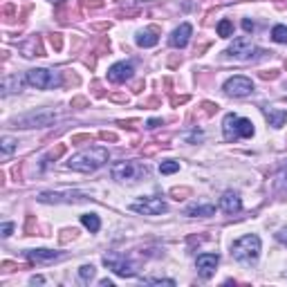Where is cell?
I'll list each match as a JSON object with an SVG mask.
<instances>
[{
    "label": "cell",
    "instance_id": "1",
    "mask_svg": "<svg viewBox=\"0 0 287 287\" xmlns=\"http://www.w3.org/2000/svg\"><path fill=\"white\" fill-rule=\"evenodd\" d=\"M108 160H110L108 148H103V146H90V148L79 150L76 155H72L65 166L70 170H76V173H94L101 166H106Z\"/></svg>",
    "mask_w": 287,
    "mask_h": 287
},
{
    "label": "cell",
    "instance_id": "2",
    "mask_svg": "<svg viewBox=\"0 0 287 287\" xmlns=\"http://www.w3.org/2000/svg\"><path fill=\"white\" fill-rule=\"evenodd\" d=\"M231 256H234L238 262H242V265L254 267L260 258V238L254 234L242 236L240 240H236L234 245H231Z\"/></svg>",
    "mask_w": 287,
    "mask_h": 287
},
{
    "label": "cell",
    "instance_id": "3",
    "mask_svg": "<svg viewBox=\"0 0 287 287\" xmlns=\"http://www.w3.org/2000/svg\"><path fill=\"white\" fill-rule=\"evenodd\" d=\"M110 175L117 182H139L142 178H148L150 168L148 164L137 162V160H128V162H117L110 168Z\"/></svg>",
    "mask_w": 287,
    "mask_h": 287
},
{
    "label": "cell",
    "instance_id": "4",
    "mask_svg": "<svg viewBox=\"0 0 287 287\" xmlns=\"http://www.w3.org/2000/svg\"><path fill=\"white\" fill-rule=\"evenodd\" d=\"M222 135L224 142H238V139H249L254 137V124L245 117H238V114H227L222 121Z\"/></svg>",
    "mask_w": 287,
    "mask_h": 287
},
{
    "label": "cell",
    "instance_id": "5",
    "mask_svg": "<svg viewBox=\"0 0 287 287\" xmlns=\"http://www.w3.org/2000/svg\"><path fill=\"white\" fill-rule=\"evenodd\" d=\"M25 81L32 85L36 90H50V88H56L63 81H61V74L59 72H52V70H45V68H34L27 72Z\"/></svg>",
    "mask_w": 287,
    "mask_h": 287
},
{
    "label": "cell",
    "instance_id": "6",
    "mask_svg": "<svg viewBox=\"0 0 287 287\" xmlns=\"http://www.w3.org/2000/svg\"><path fill=\"white\" fill-rule=\"evenodd\" d=\"M103 265H106L112 274L121 276V278H132L137 274V267L132 265L124 254H117V252H110V254L103 256Z\"/></svg>",
    "mask_w": 287,
    "mask_h": 287
},
{
    "label": "cell",
    "instance_id": "7",
    "mask_svg": "<svg viewBox=\"0 0 287 287\" xmlns=\"http://www.w3.org/2000/svg\"><path fill=\"white\" fill-rule=\"evenodd\" d=\"M56 119V112L52 110H39V112H27L23 117H16L14 119V126L16 128H41V126H50L52 121Z\"/></svg>",
    "mask_w": 287,
    "mask_h": 287
},
{
    "label": "cell",
    "instance_id": "8",
    "mask_svg": "<svg viewBox=\"0 0 287 287\" xmlns=\"http://www.w3.org/2000/svg\"><path fill=\"white\" fill-rule=\"evenodd\" d=\"M130 211L142 213V216H160V213L166 211V202L157 195H150V198H139L130 204Z\"/></svg>",
    "mask_w": 287,
    "mask_h": 287
},
{
    "label": "cell",
    "instance_id": "9",
    "mask_svg": "<svg viewBox=\"0 0 287 287\" xmlns=\"http://www.w3.org/2000/svg\"><path fill=\"white\" fill-rule=\"evenodd\" d=\"M224 92L229 97H236V99H242V97H249L254 92V81L247 76H231L227 83H224Z\"/></svg>",
    "mask_w": 287,
    "mask_h": 287
},
{
    "label": "cell",
    "instance_id": "10",
    "mask_svg": "<svg viewBox=\"0 0 287 287\" xmlns=\"http://www.w3.org/2000/svg\"><path fill=\"white\" fill-rule=\"evenodd\" d=\"M227 54L238 61H247L256 54V45L252 43V39H247V36H238V39H234V43L229 45Z\"/></svg>",
    "mask_w": 287,
    "mask_h": 287
},
{
    "label": "cell",
    "instance_id": "11",
    "mask_svg": "<svg viewBox=\"0 0 287 287\" xmlns=\"http://www.w3.org/2000/svg\"><path fill=\"white\" fill-rule=\"evenodd\" d=\"M218 262H220L218 254H200L198 260H195V267H198V274L202 278H211L213 274H216Z\"/></svg>",
    "mask_w": 287,
    "mask_h": 287
},
{
    "label": "cell",
    "instance_id": "12",
    "mask_svg": "<svg viewBox=\"0 0 287 287\" xmlns=\"http://www.w3.org/2000/svg\"><path fill=\"white\" fill-rule=\"evenodd\" d=\"M18 50H21V54L25 59H34V56H45V50H43V41L39 34L34 36H27L25 41L18 45Z\"/></svg>",
    "mask_w": 287,
    "mask_h": 287
},
{
    "label": "cell",
    "instance_id": "13",
    "mask_svg": "<svg viewBox=\"0 0 287 287\" xmlns=\"http://www.w3.org/2000/svg\"><path fill=\"white\" fill-rule=\"evenodd\" d=\"M132 72H135L132 63L119 61V63L110 65V70H108V81H112V83H126L128 79H132Z\"/></svg>",
    "mask_w": 287,
    "mask_h": 287
},
{
    "label": "cell",
    "instance_id": "14",
    "mask_svg": "<svg viewBox=\"0 0 287 287\" xmlns=\"http://www.w3.org/2000/svg\"><path fill=\"white\" fill-rule=\"evenodd\" d=\"M220 209L227 213V216H236V213H240V209H242L240 195L234 193V191H224V195L220 198Z\"/></svg>",
    "mask_w": 287,
    "mask_h": 287
},
{
    "label": "cell",
    "instance_id": "15",
    "mask_svg": "<svg viewBox=\"0 0 287 287\" xmlns=\"http://www.w3.org/2000/svg\"><path fill=\"white\" fill-rule=\"evenodd\" d=\"M191 34H193V27L188 25V23H182V25L175 29L173 34H170V39H168V43H170V47H186V43H188V39H191Z\"/></svg>",
    "mask_w": 287,
    "mask_h": 287
},
{
    "label": "cell",
    "instance_id": "16",
    "mask_svg": "<svg viewBox=\"0 0 287 287\" xmlns=\"http://www.w3.org/2000/svg\"><path fill=\"white\" fill-rule=\"evenodd\" d=\"M39 200L41 202H79V200H85V198L81 193L65 191V193H41Z\"/></svg>",
    "mask_w": 287,
    "mask_h": 287
},
{
    "label": "cell",
    "instance_id": "17",
    "mask_svg": "<svg viewBox=\"0 0 287 287\" xmlns=\"http://www.w3.org/2000/svg\"><path fill=\"white\" fill-rule=\"evenodd\" d=\"M25 256L29 260H34V262H54V260H59L61 258V252H54V249H29V252H25Z\"/></svg>",
    "mask_w": 287,
    "mask_h": 287
},
{
    "label": "cell",
    "instance_id": "18",
    "mask_svg": "<svg viewBox=\"0 0 287 287\" xmlns=\"http://www.w3.org/2000/svg\"><path fill=\"white\" fill-rule=\"evenodd\" d=\"M135 41L139 47H155L157 43H160V36H157V29L152 27V29H142V32H137Z\"/></svg>",
    "mask_w": 287,
    "mask_h": 287
},
{
    "label": "cell",
    "instance_id": "19",
    "mask_svg": "<svg viewBox=\"0 0 287 287\" xmlns=\"http://www.w3.org/2000/svg\"><path fill=\"white\" fill-rule=\"evenodd\" d=\"M262 114L270 121V126L280 128L287 121V110H278V108H262Z\"/></svg>",
    "mask_w": 287,
    "mask_h": 287
},
{
    "label": "cell",
    "instance_id": "20",
    "mask_svg": "<svg viewBox=\"0 0 287 287\" xmlns=\"http://www.w3.org/2000/svg\"><path fill=\"white\" fill-rule=\"evenodd\" d=\"M21 88H23V79L18 74H9L3 79V97H7L11 92H21Z\"/></svg>",
    "mask_w": 287,
    "mask_h": 287
},
{
    "label": "cell",
    "instance_id": "21",
    "mask_svg": "<svg viewBox=\"0 0 287 287\" xmlns=\"http://www.w3.org/2000/svg\"><path fill=\"white\" fill-rule=\"evenodd\" d=\"M216 213V204H193L186 209V216L191 218H209Z\"/></svg>",
    "mask_w": 287,
    "mask_h": 287
},
{
    "label": "cell",
    "instance_id": "22",
    "mask_svg": "<svg viewBox=\"0 0 287 287\" xmlns=\"http://www.w3.org/2000/svg\"><path fill=\"white\" fill-rule=\"evenodd\" d=\"M81 224L90 231V234H97V231L101 229V220H99L97 213H83V216H81Z\"/></svg>",
    "mask_w": 287,
    "mask_h": 287
},
{
    "label": "cell",
    "instance_id": "23",
    "mask_svg": "<svg viewBox=\"0 0 287 287\" xmlns=\"http://www.w3.org/2000/svg\"><path fill=\"white\" fill-rule=\"evenodd\" d=\"M63 152H65V144H59L56 148H52V150L47 152V155H45V157H43V160H41V170H45V168H47V164L56 162L59 157L63 155Z\"/></svg>",
    "mask_w": 287,
    "mask_h": 287
},
{
    "label": "cell",
    "instance_id": "24",
    "mask_svg": "<svg viewBox=\"0 0 287 287\" xmlns=\"http://www.w3.org/2000/svg\"><path fill=\"white\" fill-rule=\"evenodd\" d=\"M16 144H18V142H16L14 137H9V135H5L3 139H0V148H3V157H5V160H7L11 152H14Z\"/></svg>",
    "mask_w": 287,
    "mask_h": 287
},
{
    "label": "cell",
    "instance_id": "25",
    "mask_svg": "<svg viewBox=\"0 0 287 287\" xmlns=\"http://www.w3.org/2000/svg\"><path fill=\"white\" fill-rule=\"evenodd\" d=\"M231 34H234V23H231L229 18H222V21L218 23V36L220 39H229Z\"/></svg>",
    "mask_w": 287,
    "mask_h": 287
},
{
    "label": "cell",
    "instance_id": "26",
    "mask_svg": "<svg viewBox=\"0 0 287 287\" xmlns=\"http://www.w3.org/2000/svg\"><path fill=\"white\" fill-rule=\"evenodd\" d=\"M178 170H180V162H173V160H168V162H162V164H160V173H162V175L178 173Z\"/></svg>",
    "mask_w": 287,
    "mask_h": 287
},
{
    "label": "cell",
    "instance_id": "27",
    "mask_svg": "<svg viewBox=\"0 0 287 287\" xmlns=\"http://www.w3.org/2000/svg\"><path fill=\"white\" fill-rule=\"evenodd\" d=\"M94 274H97V270L92 265H83L81 270H79V278H81L83 283H90V280L94 278Z\"/></svg>",
    "mask_w": 287,
    "mask_h": 287
},
{
    "label": "cell",
    "instance_id": "28",
    "mask_svg": "<svg viewBox=\"0 0 287 287\" xmlns=\"http://www.w3.org/2000/svg\"><path fill=\"white\" fill-rule=\"evenodd\" d=\"M272 39L276 43H287V27L285 25H276L272 29Z\"/></svg>",
    "mask_w": 287,
    "mask_h": 287
},
{
    "label": "cell",
    "instance_id": "29",
    "mask_svg": "<svg viewBox=\"0 0 287 287\" xmlns=\"http://www.w3.org/2000/svg\"><path fill=\"white\" fill-rule=\"evenodd\" d=\"M142 283H146V285H170L173 287L175 280L173 278H142Z\"/></svg>",
    "mask_w": 287,
    "mask_h": 287
},
{
    "label": "cell",
    "instance_id": "30",
    "mask_svg": "<svg viewBox=\"0 0 287 287\" xmlns=\"http://www.w3.org/2000/svg\"><path fill=\"white\" fill-rule=\"evenodd\" d=\"M50 43H52V47H54L56 52L63 50V36H61V34H52V36H50Z\"/></svg>",
    "mask_w": 287,
    "mask_h": 287
},
{
    "label": "cell",
    "instance_id": "31",
    "mask_svg": "<svg viewBox=\"0 0 287 287\" xmlns=\"http://www.w3.org/2000/svg\"><path fill=\"white\" fill-rule=\"evenodd\" d=\"M191 193V188H186V186H182V188H173L170 191V195H173L175 200H184V195H188Z\"/></svg>",
    "mask_w": 287,
    "mask_h": 287
},
{
    "label": "cell",
    "instance_id": "32",
    "mask_svg": "<svg viewBox=\"0 0 287 287\" xmlns=\"http://www.w3.org/2000/svg\"><path fill=\"white\" fill-rule=\"evenodd\" d=\"M276 180H278V186H283V188H287V166L280 170V173L276 175Z\"/></svg>",
    "mask_w": 287,
    "mask_h": 287
},
{
    "label": "cell",
    "instance_id": "33",
    "mask_svg": "<svg viewBox=\"0 0 287 287\" xmlns=\"http://www.w3.org/2000/svg\"><path fill=\"white\" fill-rule=\"evenodd\" d=\"M63 234H65V236H61V242H68L70 238L74 240V238H76V229H65Z\"/></svg>",
    "mask_w": 287,
    "mask_h": 287
},
{
    "label": "cell",
    "instance_id": "34",
    "mask_svg": "<svg viewBox=\"0 0 287 287\" xmlns=\"http://www.w3.org/2000/svg\"><path fill=\"white\" fill-rule=\"evenodd\" d=\"M0 231H3V238H9L11 231H14V224H11V222H5L3 227H0Z\"/></svg>",
    "mask_w": 287,
    "mask_h": 287
},
{
    "label": "cell",
    "instance_id": "35",
    "mask_svg": "<svg viewBox=\"0 0 287 287\" xmlns=\"http://www.w3.org/2000/svg\"><path fill=\"white\" fill-rule=\"evenodd\" d=\"M276 240L280 242V245H285V247H287V227L278 231V234H276Z\"/></svg>",
    "mask_w": 287,
    "mask_h": 287
},
{
    "label": "cell",
    "instance_id": "36",
    "mask_svg": "<svg viewBox=\"0 0 287 287\" xmlns=\"http://www.w3.org/2000/svg\"><path fill=\"white\" fill-rule=\"evenodd\" d=\"M202 108H204V112H206V114H213V112L218 110L216 103H209V101H204V103H202Z\"/></svg>",
    "mask_w": 287,
    "mask_h": 287
},
{
    "label": "cell",
    "instance_id": "37",
    "mask_svg": "<svg viewBox=\"0 0 287 287\" xmlns=\"http://www.w3.org/2000/svg\"><path fill=\"white\" fill-rule=\"evenodd\" d=\"M278 76V70H270V72H260V79H276Z\"/></svg>",
    "mask_w": 287,
    "mask_h": 287
},
{
    "label": "cell",
    "instance_id": "38",
    "mask_svg": "<svg viewBox=\"0 0 287 287\" xmlns=\"http://www.w3.org/2000/svg\"><path fill=\"white\" fill-rule=\"evenodd\" d=\"M25 231H27V236H34V218L29 216L27 218V224H25Z\"/></svg>",
    "mask_w": 287,
    "mask_h": 287
},
{
    "label": "cell",
    "instance_id": "39",
    "mask_svg": "<svg viewBox=\"0 0 287 287\" xmlns=\"http://www.w3.org/2000/svg\"><path fill=\"white\" fill-rule=\"evenodd\" d=\"M90 139H92L90 135H74V137H72V144H79V142H90Z\"/></svg>",
    "mask_w": 287,
    "mask_h": 287
},
{
    "label": "cell",
    "instance_id": "40",
    "mask_svg": "<svg viewBox=\"0 0 287 287\" xmlns=\"http://www.w3.org/2000/svg\"><path fill=\"white\" fill-rule=\"evenodd\" d=\"M99 137L106 139V142H117V135H114V132H101Z\"/></svg>",
    "mask_w": 287,
    "mask_h": 287
},
{
    "label": "cell",
    "instance_id": "41",
    "mask_svg": "<svg viewBox=\"0 0 287 287\" xmlns=\"http://www.w3.org/2000/svg\"><path fill=\"white\" fill-rule=\"evenodd\" d=\"M242 29H245V32H254V23L252 21H249V18H245V21H242Z\"/></svg>",
    "mask_w": 287,
    "mask_h": 287
},
{
    "label": "cell",
    "instance_id": "42",
    "mask_svg": "<svg viewBox=\"0 0 287 287\" xmlns=\"http://www.w3.org/2000/svg\"><path fill=\"white\" fill-rule=\"evenodd\" d=\"M88 99H83V97H76V99H72V106H85Z\"/></svg>",
    "mask_w": 287,
    "mask_h": 287
},
{
    "label": "cell",
    "instance_id": "43",
    "mask_svg": "<svg viewBox=\"0 0 287 287\" xmlns=\"http://www.w3.org/2000/svg\"><path fill=\"white\" fill-rule=\"evenodd\" d=\"M29 283H32V285H43V283H45V278H43V276H34Z\"/></svg>",
    "mask_w": 287,
    "mask_h": 287
},
{
    "label": "cell",
    "instance_id": "44",
    "mask_svg": "<svg viewBox=\"0 0 287 287\" xmlns=\"http://www.w3.org/2000/svg\"><path fill=\"white\" fill-rule=\"evenodd\" d=\"M157 126H162L160 119H150V121H148V128H157Z\"/></svg>",
    "mask_w": 287,
    "mask_h": 287
},
{
    "label": "cell",
    "instance_id": "45",
    "mask_svg": "<svg viewBox=\"0 0 287 287\" xmlns=\"http://www.w3.org/2000/svg\"><path fill=\"white\" fill-rule=\"evenodd\" d=\"M99 285H101V287H112V280H110V278H103V280H99Z\"/></svg>",
    "mask_w": 287,
    "mask_h": 287
},
{
    "label": "cell",
    "instance_id": "46",
    "mask_svg": "<svg viewBox=\"0 0 287 287\" xmlns=\"http://www.w3.org/2000/svg\"><path fill=\"white\" fill-rule=\"evenodd\" d=\"M52 3H63V0H52Z\"/></svg>",
    "mask_w": 287,
    "mask_h": 287
}]
</instances>
